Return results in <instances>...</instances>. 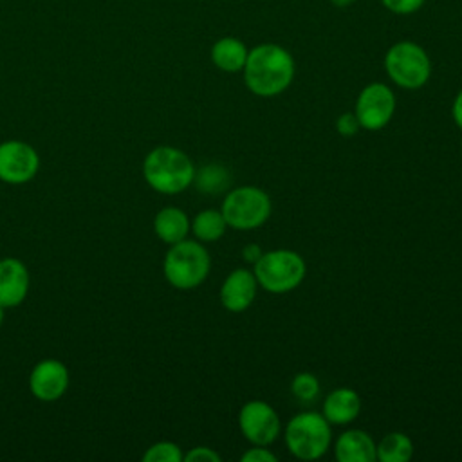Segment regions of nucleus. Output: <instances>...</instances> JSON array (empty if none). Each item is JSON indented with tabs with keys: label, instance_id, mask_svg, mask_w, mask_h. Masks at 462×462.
<instances>
[{
	"label": "nucleus",
	"instance_id": "f257e3e1",
	"mask_svg": "<svg viewBox=\"0 0 462 462\" xmlns=\"http://www.w3.org/2000/svg\"><path fill=\"white\" fill-rule=\"evenodd\" d=\"M245 87L260 96L273 97L282 94L294 79V58L276 43H262L247 52L244 65Z\"/></svg>",
	"mask_w": 462,
	"mask_h": 462
},
{
	"label": "nucleus",
	"instance_id": "f03ea898",
	"mask_svg": "<svg viewBox=\"0 0 462 462\" xmlns=\"http://www.w3.org/2000/svg\"><path fill=\"white\" fill-rule=\"evenodd\" d=\"M195 164L182 150L168 144L155 146L143 162L146 184L162 195H177L188 189L195 179Z\"/></svg>",
	"mask_w": 462,
	"mask_h": 462
},
{
	"label": "nucleus",
	"instance_id": "7ed1b4c3",
	"mask_svg": "<svg viewBox=\"0 0 462 462\" xmlns=\"http://www.w3.org/2000/svg\"><path fill=\"white\" fill-rule=\"evenodd\" d=\"M211 258L199 240H180L171 244L164 254L162 273L168 283L180 291L199 287L209 274Z\"/></svg>",
	"mask_w": 462,
	"mask_h": 462
},
{
	"label": "nucleus",
	"instance_id": "20e7f679",
	"mask_svg": "<svg viewBox=\"0 0 462 462\" xmlns=\"http://www.w3.org/2000/svg\"><path fill=\"white\" fill-rule=\"evenodd\" d=\"M330 426L319 411H300L292 415L283 430L289 453L300 460L321 458L332 442Z\"/></svg>",
	"mask_w": 462,
	"mask_h": 462
},
{
	"label": "nucleus",
	"instance_id": "39448f33",
	"mask_svg": "<svg viewBox=\"0 0 462 462\" xmlns=\"http://www.w3.org/2000/svg\"><path fill=\"white\" fill-rule=\"evenodd\" d=\"M253 273L258 287L271 294H285L303 282L307 265L303 256L292 249H273L262 253L253 263Z\"/></svg>",
	"mask_w": 462,
	"mask_h": 462
},
{
	"label": "nucleus",
	"instance_id": "423d86ee",
	"mask_svg": "<svg viewBox=\"0 0 462 462\" xmlns=\"http://www.w3.org/2000/svg\"><path fill=\"white\" fill-rule=\"evenodd\" d=\"M220 211L227 227L249 231L263 226L273 211L271 197L258 186H238L226 193Z\"/></svg>",
	"mask_w": 462,
	"mask_h": 462
},
{
	"label": "nucleus",
	"instance_id": "0eeeda50",
	"mask_svg": "<svg viewBox=\"0 0 462 462\" xmlns=\"http://www.w3.org/2000/svg\"><path fill=\"white\" fill-rule=\"evenodd\" d=\"M384 69L390 79L406 90L424 87L431 74V63L426 51L413 42L393 43L386 51Z\"/></svg>",
	"mask_w": 462,
	"mask_h": 462
},
{
	"label": "nucleus",
	"instance_id": "6e6552de",
	"mask_svg": "<svg viewBox=\"0 0 462 462\" xmlns=\"http://www.w3.org/2000/svg\"><path fill=\"white\" fill-rule=\"evenodd\" d=\"M238 428L253 446H269L280 437L282 420L269 402L253 399L240 408Z\"/></svg>",
	"mask_w": 462,
	"mask_h": 462
},
{
	"label": "nucleus",
	"instance_id": "1a4fd4ad",
	"mask_svg": "<svg viewBox=\"0 0 462 462\" xmlns=\"http://www.w3.org/2000/svg\"><path fill=\"white\" fill-rule=\"evenodd\" d=\"M354 114L361 128L381 130L395 114V94L384 83H368L357 96Z\"/></svg>",
	"mask_w": 462,
	"mask_h": 462
},
{
	"label": "nucleus",
	"instance_id": "9d476101",
	"mask_svg": "<svg viewBox=\"0 0 462 462\" xmlns=\"http://www.w3.org/2000/svg\"><path fill=\"white\" fill-rule=\"evenodd\" d=\"M40 170L38 152L25 141L9 139L0 143V180L7 184H25Z\"/></svg>",
	"mask_w": 462,
	"mask_h": 462
},
{
	"label": "nucleus",
	"instance_id": "9b49d317",
	"mask_svg": "<svg viewBox=\"0 0 462 462\" xmlns=\"http://www.w3.org/2000/svg\"><path fill=\"white\" fill-rule=\"evenodd\" d=\"M69 368L60 359L52 357L38 361L29 374V390L43 402H52L63 397L69 390Z\"/></svg>",
	"mask_w": 462,
	"mask_h": 462
},
{
	"label": "nucleus",
	"instance_id": "f8f14e48",
	"mask_svg": "<svg viewBox=\"0 0 462 462\" xmlns=\"http://www.w3.org/2000/svg\"><path fill=\"white\" fill-rule=\"evenodd\" d=\"M258 282L253 271L245 267L233 269L220 285V303L229 312H244L256 298Z\"/></svg>",
	"mask_w": 462,
	"mask_h": 462
},
{
	"label": "nucleus",
	"instance_id": "ddd939ff",
	"mask_svg": "<svg viewBox=\"0 0 462 462\" xmlns=\"http://www.w3.org/2000/svg\"><path fill=\"white\" fill-rule=\"evenodd\" d=\"M29 271L25 263L18 258L7 256L0 260V305L18 307L23 303L29 292Z\"/></svg>",
	"mask_w": 462,
	"mask_h": 462
},
{
	"label": "nucleus",
	"instance_id": "4468645a",
	"mask_svg": "<svg viewBox=\"0 0 462 462\" xmlns=\"http://www.w3.org/2000/svg\"><path fill=\"white\" fill-rule=\"evenodd\" d=\"M361 411V399L356 390L341 386L327 393L321 413L334 426H346L357 419Z\"/></svg>",
	"mask_w": 462,
	"mask_h": 462
},
{
	"label": "nucleus",
	"instance_id": "2eb2a0df",
	"mask_svg": "<svg viewBox=\"0 0 462 462\" xmlns=\"http://www.w3.org/2000/svg\"><path fill=\"white\" fill-rule=\"evenodd\" d=\"M334 457L339 462H375V442L363 430H346L334 442Z\"/></svg>",
	"mask_w": 462,
	"mask_h": 462
},
{
	"label": "nucleus",
	"instance_id": "dca6fc26",
	"mask_svg": "<svg viewBox=\"0 0 462 462\" xmlns=\"http://www.w3.org/2000/svg\"><path fill=\"white\" fill-rule=\"evenodd\" d=\"M189 227L191 220L180 208L175 206H166L159 209L153 218L155 235L168 245L184 240L189 233Z\"/></svg>",
	"mask_w": 462,
	"mask_h": 462
},
{
	"label": "nucleus",
	"instance_id": "f3484780",
	"mask_svg": "<svg viewBox=\"0 0 462 462\" xmlns=\"http://www.w3.org/2000/svg\"><path fill=\"white\" fill-rule=\"evenodd\" d=\"M247 52L244 42L233 36H224L211 47V61L224 72H238L245 65Z\"/></svg>",
	"mask_w": 462,
	"mask_h": 462
},
{
	"label": "nucleus",
	"instance_id": "a211bd4d",
	"mask_svg": "<svg viewBox=\"0 0 462 462\" xmlns=\"http://www.w3.org/2000/svg\"><path fill=\"white\" fill-rule=\"evenodd\" d=\"M413 455V442L406 433L392 431L375 442V460L379 462H408Z\"/></svg>",
	"mask_w": 462,
	"mask_h": 462
},
{
	"label": "nucleus",
	"instance_id": "6ab92c4d",
	"mask_svg": "<svg viewBox=\"0 0 462 462\" xmlns=\"http://www.w3.org/2000/svg\"><path fill=\"white\" fill-rule=\"evenodd\" d=\"M227 229V222L220 209H202L199 211L193 220L189 231L195 235L199 242H217L224 236Z\"/></svg>",
	"mask_w": 462,
	"mask_h": 462
},
{
	"label": "nucleus",
	"instance_id": "aec40b11",
	"mask_svg": "<svg viewBox=\"0 0 462 462\" xmlns=\"http://www.w3.org/2000/svg\"><path fill=\"white\" fill-rule=\"evenodd\" d=\"M193 182L197 188L204 193H218L229 184V175L227 170L218 166V164H209L195 171Z\"/></svg>",
	"mask_w": 462,
	"mask_h": 462
},
{
	"label": "nucleus",
	"instance_id": "412c9836",
	"mask_svg": "<svg viewBox=\"0 0 462 462\" xmlns=\"http://www.w3.org/2000/svg\"><path fill=\"white\" fill-rule=\"evenodd\" d=\"M143 460L144 462H182L184 453L179 444L171 440H159L144 451Z\"/></svg>",
	"mask_w": 462,
	"mask_h": 462
},
{
	"label": "nucleus",
	"instance_id": "4be33fe9",
	"mask_svg": "<svg viewBox=\"0 0 462 462\" xmlns=\"http://www.w3.org/2000/svg\"><path fill=\"white\" fill-rule=\"evenodd\" d=\"M291 392L298 401L310 402L319 393V381L310 372H300L291 381Z\"/></svg>",
	"mask_w": 462,
	"mask_h": 462
},
{
	"label": "nucleus",
	"instance_id": "5701e85b",
	"mask_svg": "<svg viewBox=\"0 0 462 462\" xmlns=\"http://www.w3.org/2000/svg\"><path fill=\"white\" fill-rule=\"evenodd\" d=\"M381 2L392 13L410 14V13L419 11L426 0H381Z\"/></svg>",
	"mask_w": 462,
	"mask_h": 462
},
{
	"label": "nucleus",
	"instance_id": "b1692460",
	"mask_svg": "<svg viewBox=\"0 0 462 462\" xmlns=\"http://www.w3.org/2000/svg\"><path fill=\"white\" fill-rule=\"evenodd\" d=\"M184 460L186 462H220V455L213 448L197 446L184 455Z\"/></svg>",
	"mask_w": 462,
	"mask_h": 462
},
{
	"label": "nucleus",
	"instance_id": "393cba45",
	"mask_svg": "<svg viewBox=\"0 0 462 462\" xmlns=\"http://www.w3.org/2000/svg\"><path fill=\"white\" fill-rule=\"evenodd\" d=\"M359 128H361V125H359V121H357V117H356L354 112H345V114L339 116L337 121H336V130H337L341 135H345V137L356 135V134L359 132Z\"/></svg>",
	"mask_w": 462,
	"mask_h": 462
},
{
	"label": "nucleus",
	"instance_id": "a878e982",
	"mask_svg": "<svg viewBox=\"0 0 462 462\" xmlns=\"http://www.w3.org/2000/svg\"><path fill=\"white\" fill-rule=\"evenodd\" d=\"M242 462H276V455L267 446H253L242 455Z\"/></svg>",
	"mask_w": 462,
	"mask_h": 462
},
{
	"label": "nucleus",
	"instance_id": "bb28decb",
	"mask_svg": "<svg viewBox=\"0 0 462 462\" xmlns=\"http://www.w3.org/2000/svg\"><path fill=\"white\" fill-rule=\"evenodd\" d=\"M262 249H260V245L258 244H247L245 247H244V251H242V256H244V260L245 262H249V263H254L260 256H262Z\"/></svg>",
	"mask_w": 462,
	"mask_h": 462
},
{
	"label": "nucleus",
	"instance_id": "cd10ccee",
	"mask_svg": "<svg viewBox=\"0 0 462 462\" xmlns=\"http://www.w3.org/2000/svg\"><path fill=\"white\" fill-rule=\"evenodd\" d=\"M451 116H453V121L457 123V126L462 130V90L457 94V97L453 101Z\"/></svg>",
	"mask_w": 462,
	"mask_h": 462
},
{
	"label": "nucleus",
	"instance_id": "c85d7f7f",
	"mask_svg": "<svg viewBox=\"0 0 462 462\" xmlns=\"http://www.w3.org/2000/svg\"><path fill=\"white\" fill-rule=\"evenodd\" d=\"M336 7H346V5H350L354 0H330Z\"/></svg>",
	"mask_w": 462,
	"mask_h": 462
},
{
	"label": "nucleus",
	"instance_id": "c756f323",
	"mask_svg": "<svg viewBox=\"0 0 462 462\" xmlns=\"http://www.w3.org/2000/svg\"><path fill=\"white\" fill-rule=\"evenodd\" d=\"M4 310H5V307L0 305V325H2V321H4Z\"/></svg>",
	"mask_w": 462,
	"mask_h": 462
},
{
	"label": "nucleus",
	"instance_id": "7c9ffc66",
	"mask_svg": "<svg viewBox=\"0 0 462 462\" xmlns=\"http://www.w3.org/2000/svg\"><path fill=\"white\" fill-rule=\"evenodd\" d=\"M460 150H462V143H460Z\"/></svg>",
	"mask_w": 462,
	"mask_h": 462
}]
</instances>
